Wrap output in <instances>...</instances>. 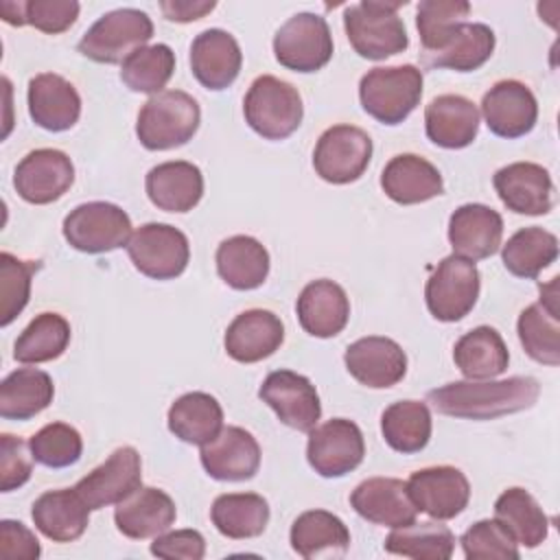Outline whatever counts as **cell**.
Wrapping results in <instances>:
<instances>
[{
	"label": "cell",
	"mask_w": 560,
	"mask_h": 560,
	"mask_svg": "<svg viewBox=\"0 0 560 560\" xmlns=\"http://www.w3.org/2000/svg\"><path fill=\"white\" fill-rule=\"evenodd\" d=\"M540 385L532 376H510L503 381H455L435 387L427 400L438 413L466 420H492L534 407Z\"/></svg>",
	"instance_id": "cell-1"
},
{
	"label": "cell",
	"mask_w": 560,
	"mask_h": 560,
	"mask_svg": "<svg viewBox=\"0 0 560 560\" xmlns=\"http://www.w3.org/2000/svg\"><path fill=\"white\" fill-rule=\"evenodd\" d=\"M402 4H407V0H363L346 9L343 28L359 57L381 61L409 46L405 22L398 15Z\"/></svg>",
	"instance_id": "cell-2"
},
{
	"label": "cell",
	"mask_w": 560,
	"mask_h": 560,
	"mask_svg": "<svg viewBox=\"0 0 560 560\" xmlns=\"http://www.w3.org/2000/svg\"><path fill=\"white\" fill-rule=\"evenodd\" d=\"M199 103L182 90H164L151 96L136 122V136L149 151H166L186 144L199 129Z\"/></svg>",
	"instance_id": "cell-3"
},
{
	"label": "cell",
	"mask_w": 560,
	"mask_h": 560,
	"mask_svg": "<svg viewBox=\"0 0 560 560\" xmlns=\"http://www.w3.org/2000/svg\"><path fill=\"white\" fill-rule=\"evenodd\" d=\"M420 96L422 70L411 63L372 68L359 83L361 107L383 125H400L418 107Z\"/></svg>",
	"instance_id": "cell-4"
},
{
	"label": "cell",
	"mask_w": 560,
	"mask_h": 560,
	"mask_svg": "<svg viewBox=\"0 0 560 560\" xmlns=\"http://www.w3.org/2000/svg\"><path fill=\"white\" fill-rule=\"evenodd\" d=\"M247 125L265 140H284L302 122L304 105L300 92L271 74L258 77L243 101Z\"/></svg>",
	"instance_id": "cell-5"
},
{
	"label": "cell",
	"mask_w": 560,
	"mask_h": 560,
	"mask_svg": "<svg viewBox=\"0 0 560 560\" xmlns=\"http://www.w3.org/2000/svg\"><path fill=\"white\" fill-rule=\"evenodd\" d=\"M153 35L151 18L140 9H116L101 15L81 37L77 50L96 63H122Z\"/></svg>",
	"instance_id": "cell-6"
},
{
	"label": "cell",
	"mask_w": 560,
	"mask_h": 560,
	"mask_svg": "<svg viewBox=\"0 0 560 560\" xmlns=\"http://www.w3.org/2000/svg\"><path fill=\"white\" fill-rule=\"evenodd\" d=\"M481 278L472 260L451 254L438 262L424 287L429 313L438 322H459L479 298Z\"/></svg>",
	"instance_id": "cell-7"
},
{
	"label": "cell",
	"mask_w": 560,
	"mask_h": 560,
	"mask_svg": "<svg viewBox=\"0 0 560 560\" xmlns=\"http://www.w3.org/2000/svg\"><path fill=\"white\" fill-rule=\"evenodd\" d=\"M63 236L83 254H105L129 243L131 219L116 203L88 201L63 219Z\"/></svg>",
	"instance_id": "cell-8"
},
{
	"label": "cell",
	"mask_w": 560,
	"mask_h": 560,
	"mask_svg": "<svg viewBox=\"0 0 560 560\" xmlns=\"http://www.w3.org/2000/svg\"><path fill=\"white\" fill-rule=\"evenodd\" d=\"M127 254L142 276L153 280H173L188 267L190 245L186 234L175 225L144 223L131 234Z\"/></svg>",
	"instance_id": "cell-9"
},
{
	"label": "cell",
	"mask_w": 560,
	"mask_h": 560,
	"mask_svg": "<svg viewBox=\"0 0 560 560\" xmlns=\"http://www.w3.org/2000/svg\"><path fill=\"white\" fill-rule=\"evenodd\" d=\"M273 55L293 72H317L332 57L328 22L317 13H295L273 37Z\"/></svg>",
	"instance_id": "cell-10"
},
{
	"label": "cell",
	"mask_w": 560,
	"mask_h": 560,
	"mask_svg": "<svg viewBox=\"0 0 560 560\" xmlns=\"http://www.w3.org/2000/svg\"><path fill=\"white\" fill-rule=\"evenodd\" d=\"M372 160L370 136L354 125L326 129L313 151V168L328 184L357 182Z\"/></svg>",
	"instance_id": "cell-11"
},
{
	"label": "cell",
	"mask_w": 560,
	"mask_h": 560,
	"mask_svg": "<svg viewBox=\"0 0 560 560\" xmlns=\"http://www.w3.org/2000/svg\"><path fill=\"white\" fill-rule=\"evenodd\" d=\"M363 433L352 420L332 418L308 431L306 459L326 479L352 472L363 462Z\"/></svg>",
	"instance_id": "cell-12"
},
{
	"label": "cell",
	"mask_w": 560,
	"mask_h": 560,
	"mask_svg": "<svg viewBox=\"0 0 560 560\" xmlns=\"http://www.w3.org/2000/svg\"><path fill=\"white\" fill-rule=\"evenodd\" d=\"M258 396L276 411L282 424L295 431L308 433L315 429L322 416V402L315 385L306 376L291 370L271 372L262 381Z\"/></svg>",
	"instance_id": "cell-13"
},
{
	"label": "cell",
	"mask_w": 560,
	"mask_h": 560,
	"mask_svg": "<svg viewBox=\"0 0 560 560\" xmlns=\"http://www.w3.org/2000/svg\"><path fill=\"white\" fill-rule=\"evenodd\" d=\"M74 182L72 160L59 149H35L22 158L13 173L15 192L35 206L63 197Z\"/></svg>",
	"instance_id": "cell-14"
},
{
	"label": "cell",
	"mask_w": 560,
	"mask_h": 560,
	"mask_svg": "<svg viewBox=\"0 0 560 560\" xmlns=\"http://www.w3.org/2000/svg\"><path fill=\"white\" fill-rule=\"evenodd\" d=\"M407 490L418 512H424L435 521L455 518L470 501V483L455 466L416 470L407 481Z\"/></svg>",
	"instance_id": "cell-15"
},
{
	"label": "cell",
	"mask_w": 560,
	"mask_h": 560,
	"mask_svg": "<svg viewBox=\"0 0 560 560\" xmlns=\"http://www.w3.org/2000/svg\"><path fill=\"white\" fill-rule=\"evenodd\" d=\"M142 486V459L133 446L116 448L101 466L88 472L74 490L90 510L120 503Z\"/></svg>",
	"instance_id": "cell-16"
},
{
	"label": "cell",
	"mask_w": 560,
	"mask_h": 560,
	"mask_svg": "<svg viewBox=\"0 0 560 560\" xmlns=\"http://www.w3.org/2000/svg\"><path fill=\"white\" fill-rule=\"evenodd\" d=\"M481 114L494 136L512 140L534 129L538 118V103L525 83L516 79H503L483 94Z\"/></svg>",
	"instance_id": "cell-17"
},
{
	"label": "cell",
	"mask_w": 560,
	"mask_h": 560,
	"mask_svg": "<svg viewBox=\"0 0 560 560\" xmlns=\"http://www.w3.org/2000/svg\"><path fill=\"white\" fill-rule=\"evenodd\" d=\"M346 368L354 381L372 389H385L402 381L407 372L405 350L389 337H361L346 348Z\"/></svg>",
	"instance_id": "cell-18"
},
{
	"label": "cell",
	"mask_w": 560,
	"mask_h": 560,
	"mask_svg": "<svg viewBox=\"0 0 560 560\" xmlns=\"http://www.w3.org/2000/svg\"><path fill=\"white\" fill-rule=\"evenodd\" d=\"M494 190L503 206L516 214L538 217L553 208L549 171L534 162H514L494 173Z\"/></svg>",
	"instance_id": "cell-19"
},
{
	"label": "cell",
	"mask_w": 560,
	"mask_h": 560,
	"mask_svg": "<svg viewBox=\"0 0 560 560\" xmlns=\"http://www.w3.org/2000/svg\"><path fill=\"white\" fill-rule=\"evenodd\" d=\"M350 503L361 518L394 529L411 525L418 516L407 481L394 477H372L361 481L352 490Z\"/></svg>",
	"instance_id": "cell-20"
},
{
	"label": "cell",
	"mask_w": 560,
	"mask_h": 560,
	"mask_svg": "<svg viewBox=\"0 0 560 560\" xmlns=\"http://www.w3.org/2000/svg\"><path fill=\"white\" fill-rule=\"evenodd\" d=\"M201 466L217 481H247L258 472L260 446L241 427H223L214 440L201 446Z\"/></svg>",
	"instance_id": "cell-21"
},
{
	"label": "cell",
	"mask_w": 560,
	"mask_h": 560,
	"mask_svg": "<svg viewBox=\"0 0 560 560\" xmlns=\"http://www.w3.org/2000/svg\"><path fill=\"white\" fill-rule=\"evenodd\" d=\"M243 66V52L234 35L223 28H208L190 44V70L208 90L230 88Z\"/></svg>",
	"instance_id": "cell-22"
},
{
	"label": "cell",
	"mask_w": 560,
	"mask_h": 560,
	"mask_svg": "<svg viewBox=\"0 0 560 560\" xmlns=\"http://www.w3.org/2000/svg\"><path fill=\"white\" fill-rule=\"evenodd\" d=\"M284 341L280 317L265 308L243 311L225 330V352L238 363H256L271 357Z\"/></svg>",
	"instance_id": "cell-23"
},
{
	"label": "cell",
	"mask_w": 560,
	"mask_h": 560,
	"mask_svg": "<svg viewBox=\"0 0 560 560\" xmlns=\"http://www.w3.org/2000/svg\"><path fill=\"white\" fill-rule=\"evenodd\" d=\"M503 236V219L483 203L459 206L448 221V241L453 254L468 260H483L497 254Z\"/></svg>",
	"instance_id": "cell-24"
},
{
	"label": "cell",
	"mask_w": 560,
	"mask_h": 560,
	"mask_svg": "<svg viewBox=\"0 0 560 560\" xmlns=\"http://www.w3.org/2000/svg\"><path fill=\"white\" fill-rule=\"evenodd\" d=\"M28 114L46 131H68L81 116V96L68 79L42 72L28 81Z\"/></svg>",
	"instance_id": "cell-25"
},
{
	"label": "cell",
	"mask_w": 560,
	"mask_h": 560,
	"mask_svg": "<svg viewBox=\"0 0 560 560\" xmlns=\"http://www.w3.org/2000/svg\"><path fill=\"white\" fill-rule=\"evenodd\" d=\"M175 501L160 488H138L114 510L118 532L131 540L155 538L175 523Z\"/></svg>",
	"instance_id": "cell-26"
},
{
	"label": "cell",
	"mask_w": 560,
	"mask_h": 560,
	"mask_svg": "<svg viewBox=\"0 0 560 560\" xmlns=\"http://www.w3.org/2000/svg\"><path fill=\"white\" fill-rule=\"evenodd\" d=\"M381 188L392 201L413 206L442 195L444 182L429 160L416 153H400L385 164L381 173Z\"/></svg>",
	"instance_id": "cell-27"
},
{
	"label": "cell",
	"mask_w": 560,
	"mask_h": 560,
	"mask_svg": "<svg viewBox=\"0 0 560 560\" xmlns=\"http://www.w3.org/2000/svg\"><path fill=\"white\" fill-rule=\"evenodd\" d=\"M300 326L319 339L339 335L350 317V300L346 291L332 280L308 282L295 304Z\"/></svg>",
	"instance_id": "cell-28"
},
{
	"label": "cell",
	"mask_w": 560,
	"mask_h": 560,
	"mask_svg": "<svg viewBox=\"0 0 560 560\" xmlns=\"http://www.w3.org/2000/svg\"><path fill=\"white\" fill-rule=\"evenodd\" d=\"M427 138L442 149H464L479 131V109L462 94L435 96L424 109Z\"/></svg>",
	"instance_id": "cell-29"
},
{
	"label": "cell",
	"mask_w": 560,
	"mask_h": 560,
	"mask_svg": "<svg viewBox=\"0 0 560 560\" xmlns=\"http://www.w3.org/2000/svg\"><path fill=\"white\" fill-rule=\"evenodd\" d=\"M151 203L164 212H188L203 197V175L192 162H162L144 179Z\"/></svg>",
	"instance_id": "cell-30"
},
{
	"label": "cell",
	"mask_w": 560,
	"mask_h": 560,
	"mask_svg": "<svg viewBox=\"0 0 560 560\" xmlns=\"http://www.w3.org/2000/svg\"><path fill=\"white\" fill-rule=\"evenodd\" d=\"M35 527L52 542H72L83 536L90 523V508L74 488L39 494L31 510Z\"/></svg>",
	"instance_id": "cell-31"
},
{
	"label": "cell",
	"mask_w": 560,
	"mask_h": 560,
	"mask_svg": "<svg viewBox=\"0 0 560 560\" xmlns=\"http://www.w3.org/2000/svg\"><path fill=\"white\" fill-rule=\"evenodd\" d=\"M217 271L236 291L258 289L269 276V254L254 236L236 234L217 247Z\"/></svg>",
	"instance_id": "cell-32"
},
{
	"label": "cell",
	"mask_w": 560,
	"mask_h": 560,
	"mask_svg": "<svg viewBox=\"0 0 560 560\" xmlns=\"http://www.w3.org/2000/svg\"><path fill=\"white\" fill-rule=\"evenodd\" d=\"M453 361L468 381H483L508 370L510 352L492 326H477L457 339Z\"/></svg>",
	"instance_id": "cell-33"
},
{
	"label": "cell",
	"mask_w": 560,
	"mask_h": 560,
	"mask_svg": "<svg viewBox=\"0 0 560 560\" xmlns=\"http://www.w3.org/2000/svg\"><path fill=\"white\" fill-rule=\"evenodd\" d=\"M168 431L186 444L203 446L223 429V409L206 392H188L168 409Z\"/></svg>",
	"instance_id": "cell-34"
},
{
	"label": "cell",
	"mask_w": 560,
	"mask_h": 560,
	"mask_svg": "<svg viewBox=\"0 0 560 560\" xmlns=\"http://www.w3.org/2000/svg\"><path fill=\"white\" fill-rule=\"evenodd\" d=\"M55 396L52 378L37 368H18L0 383V416L4 420H31L42 413Z\"/></svg>",
	"instance_id": "cell-35"
},
{
	"label": "cell",
	"mask_w": 560,
	"mask_h": 560,
	"mask_svg": "<svg viewBox=\"0 0 560 560\" xmlns=\"http://www.w3.org/2000/svg\"><path fill=\"white\" fill-rule=\"evenodd\" d=\"M291 547L302 558L343 556L350 549V532L346 523L326 510L302 512L289 534Z\"/></svg>",
	"instance_id": "cell-36"
},
{
	"label": "cell",
	"mask_w": 560,
	"mask_h": 560,
	"mask_svg": "<svg viewBox=\"0 0 560 560\" xmlns=\"http://www.w3.org/2000/svg\"><path fill=\"white\" fill-rule=\"evenodd\" d=\"M494 50V33L479 22H462L448 42L431 52L422 55L429 68H451L455 72H472L481 68Z\"/></svg>",
	"instance_id": "cell-37"
},
{
	"label": "cell",
	"mask_w": 560,
	"mask_h": 560,
	"mask_svg": "<svg viewBox=\"0 0 560 560\" xmlns=\"http://www.w3.org/2000/svg\"><path fill=\"white\" fill-rule=\"evenodd\" d=\"M212 525L232 540L256 538L269 523V503L254 492L219 494L210 508Z\"/></svg>",
	"instance_id": "cell-38"
},
{
	"label": "cell",
	"mask_w": 560,
	"mask_h": 560,
	"mask_svg": "<svg viewBox=\"0 0 560 560\" xmlns=\"http://www.w3.org/2000/svg\"><path fill=\"white\" fill-rule=\"evenodd\" d=\"M494 521L529 549L538 547L549 532V521L538 501L523 488H508L494 501Z\"/></svg>",
	"instance_id": "cell-39"
},
{
	"label": "cell",
	"mask_w": 560,
	"mask_h": 560,
	"mask_svg": "<svg viewBox=\"0 0 560 560\" xmlns=\"http://www.w3.org/2000/svg\"><path fill=\"white\" fill-rule=\"evenodd\" d=\"M431 411L420 400H398L381 416V433L389 448L411 455L431 440Z\"/></svg>",
	"instance_id": "cell-40"
},
{
	"label": "cell",
	"mask_w": 560,
	"mask_h": 560,
	"mask_svg": "<svg viewBox=\"0 0 560 560\" xmlns=\"http://www.w3.org/2000/svg\"><path fill=\"white\" fill-rule=\"evenodd\" d=\"M558 258V238L542 228H523L501 249L505 269L516 278L534 280Z\"/></svg>",
	"instance_id": "cell-41"
},
{
	"label": "cell",
	"mask_w": 560,
	"mask_h": 560,
	"mask_svg": "<svg viewBox=\"0 0 560 560\" xmlns=\"http://www.w3.org/2000/svg\"><path fill=\"white\" fill-rule=\"evenodd\" d=\"M70 324L59 313H39L15 339L13 359L20 363H46L66 352Z\"/></svg>",
	"instance_id": "cell-42"
},
{
	"label": "cell",
	"mask_w": 560,
	"mask_h": 560,
	"mask_svg": "<svg viewBox=\"0 0 560 560\" xmlns=\"http://www.w3.org/2000/svg\"><path fill=\"white\" fill-rule=\"evenodd\" d=\"M455 549L453 532L442 523H411L385 538V551L413 560H448Z\"/></svg>",
	"instance_id": "cell-43"
},
{
	"label": "cell",
	"mask_w": 560,
	"mask_h": 560,
	"mask_svg": "<svg viewBox=\"0 0 560 560\" xmlns=\"http://www.w3.org/2000/svg\"><path fill=\"white\" fill-rule=\"evenodd\" d=\"M518 339L525 352L545 365L560 363V308L545 302L529 304L518 315Z\"/></svg>",
	"instance_id": "cell-44"
},
{
	"label": "cell",
	"mask_w": 560,
	"mask_h": 560,
	"mask_svg": "<svg viewBox=\"0 0 560 560\" xmlns=\"http://www.w3.org/2000/svg\"><path fill=\"white\" fill-rule=\"evenodd\" d=\"M79 2L74 0H2L0 15L11 26L31 24L42 33L59 35L68 31L79 18Z\"/></svg>",
	"instance_id": "cell-45"
},
{
	"label": "cell",
	"mask_w": 560,
	"mask_h": 560,
	"mask_svg": "<svg viewBox=\"0 0 560 560\" xmlns=\"http://www.w3.org/2000/svg\"><path fill=\"white\" fill-rule=\"evenodd\" d=\"M175 72V52L166 44L142 46L131 52L120 68V79L131 92L160 94Z\"/></svg>",
	"instance_id": "cell-46"
},
{
	"label": "cell",
	"mask_w": 560,
	"mask_h": 560,
	"mask_svg": "<svg viewBox=\"0 0 560 560\" xmlns=\"http://www.w3.org/2000/svg\"><path fill=\"white\" fill-rule=\"evenodd\" d=\"M468 11L470 4L466 0H422L418 4L416 26L424 55L440 50L455 33V28L464 22Z\"/></svg>",
	"instance_id": "cell-47"
},
{
	"label": "cell",
	"mask_w": 560,
	"mask_h": 560,
	"mask_svg": "<svg viewBox=\"0 0 560 560\" xmlns=\"http://www.w3.org/2000/svg\"><path fill=\"white\" fill-rule=\"evenodd\" d=\"M31 455L46 468H68L79 462L83 453L81 433L66 422H50L42 427L31 440Z\"/></svg>",
	"instance_id": "cell-48"
},
{
	"label": "cell",
	"mask_w": 560,
	"mask_h": 560,
	"mask_svg": "<svg viewBox=\"0 0 560 560\" xmlns=\"http://www.w3.org/2000/svg\"><path fill=\"white\" fill-rule=\"evenodd\" d=\"M35 269V262L20 260L9 252L0 254V326H9L28 304L31 278Z\"/></svg>",
	"instance_id": "cell-49"
},
{
	"label": "cell",
	"mask_w": 560,
	"mask_h": 560,
	"mask_svg": "<svg viewBox=\"0 0 560 560\" xmlns=\"http://www.w3.org/2000/svg\"><path fill=\"white\" fill-rule=\"evenodd\" d=\"M468 560H516V540L497 521H477L459 538Z\"/></svg>",
	"instance_id": "cell-50"
},
{
	"label": "cell",
	"mask_w": 560,
	"mask_h": 560,
	"mask_svg": "<svg viewBox=\"0 0 560 560\" xmlns=\"http://www.w3.org/2000/svg\"><path fill=\"white\" fill-rule=\"evenodd\" d=\"M31 446L11 433L0 435V490L11 492L22 488L33 472Z\"/></svg>",
	"instance_id": "cell-51"
},
{
	"label": "cell",
	"mask_w": 560,
	"mask_h": 560,
	"mask_svg": "<svg viewBox=\"0 0 560 560\" xmlns=\"http://www.w3.org/2000/svg\"><path fill=\"white\" fill-rule=\"evenodd\" d=\"M151 553L166 560H201L206 553V540L197 529H175L155 536L151 542Z\"/></svg>",
	"instance_id": "cell-52"
},
{
	"label": "cell",
	"mask_w": 560,
	"mask_h": 560,
	"mask_svg": "<svg viewBox=\"0 0 560 560\" xmlns=\"http://www.w3.org/2000/svg\"><path fill=\"white\" fill-rule=\"evenodd\" d=\"M0 553L7 560H37L42 553L35 534L20 521H0Z\"/></svg>",
	"instance_id": "cell-53"
},
{
	"label": "cell",
	"mask_w": 560,
	"mask_h": 560,
	"mask_svg": "<svg viewBox=\"0 0 560 560\" xmlns=\"http://www.w3.org/2000/svg\"><path fill=\"white\" fill-rule=\"evenodd\" d=\"M160 9L166 20L186 24L210 13L214 9V2L212 0H164L160 2Z\"/></svg>",
	"instance_id": "cell-54"
}]
</instances>
